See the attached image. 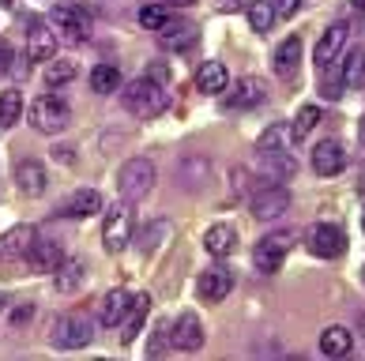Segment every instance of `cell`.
Masks as SVG:
<instances>
[{"label": "cell", "mask_w": 365, "mask_h": 361, "mask_svg": "<svg viewBox=\"0 0 365 361\" xmlns=\"http://www.w3.org/2000/svg\"><path fill=\"white\" fill-rule=\"evenodd\" d=\"M219 8H237V0H222V4Z\"/></svg>", "instance_id": "cell-43"}, {"label": "cell", "mask_w": 365, "mask_h": 361, "mask_svg": "<svg viewBox=\"0 0 365 361\" xmlns=\"http://www.w3.org/2000/svg\"><path fill=\"white\" fill-rule=\"evenodd\" d=\"M358 331H361V335H365V316H358Z\"/></svg>", "instance_id": "cell-44"}, {"label": "cell", "mask_w": 365, "mask_h": 361, "mask_svg": "<svg viewBox=\"0 0 365 361\" xmlns=\"http://www.w3.org/2000/svg\"><path fill=\"white\" fill-rule=\"evenodd\" d=\"M275 19H279V11H275L272 0H252L249 4V26L256 34H267L275 26Z\"/></svg>", "instance_id": "cell-30"}, {"label": "cell", "mask_w": 365, "mask_h": 361, "mask_svg": "<svg viewBox=\"0 0 365 361\" xmlns=\"http://www.w3.org/2000/svg\"><path fill=\"white\" fill-rule=\"evenodd\" d=\"M76 79V61H64V57H53L49 68H46V83L49 87H64Z\"/></svg>", "instance_id": "cell-35"}, {"label": "cell", "mask_w": 365, "mask_h": 361, "mask_svg": "<svg viewBox=\"0 0 365 361\" xmlns=\"http://www.w3.org/2000/svg\"><path fill=\"white\" fill-rule=\"evenodd\" d=\"M49 26L64 42H83L91 34V11L83 4H57L49 11Z\"/></svg>", "instance_id": "cell-7"}, {"label": "cell", "mask_w": 365, "mask_h": 361, "mask_svg": "<svg viewBox=\"0 0 365 361\" xmlns=\"http://www.w3.org/2000/svg\"><path fill=\"white\" fill-rule=\"evenodd\" d=\"M170 4H178V8H188V4H200V0H170Z\"/></svg>", "instance_id": "cell-41"}, {"label": "cell", "mask_w": 365, "mask_h": 361, "mask_svg": "<svg viewBox=\"0 0 365 361\" xmlns=\"http://www.w3.org/2000/svg\"><path fill=\"white\" fill-rule=\"evenodd\" d=\"M196 87L204 90V95H222V90L230 87V72L222 61H207L196 68Z\"/></svg>", "instance_id": "cell-26"}, {"label": "cell", "mask_w": 365, "mask_h": 361, "mask_svg": "<svg viewBox=\"0 0 365 361\" xmlns=\"http://www.w3.org/2000/svg\"><path fill=\"white\" fill-rule=\"evenodd\" d=\"M31 316H34V305L26 301V305H19V309L11 313V324H26V320H31Z\"/></svg>", "instance_id": "cell-38"}, {"label": "cell", "mask_w": 365, "mask_h": 361, "mask_svg": "<svg viewBox=\"0 0 365 361\" xmlns=\"http://www.w3.org/2000/svg\"><path fill=\"white\" fill-rule=\"evenodd\" d=\"M249 211H252V219H260V222H275L290 211V192L282 189V184H264L260 192H252Z\"/></svg>", "instance_id": "cell-9"}, {"label": "cell", "mask_w": 365, "mask_h": 361, "mask_svg": "<svg viewBox=\"0 0 365 361\" xmlns=\"http://www.w3.org/2000/svg\"><path fill=\"white\" fill-rule=\"evenodd\" d=\"M0 309H4V298H0Z\"/></svg>", "instance_id": "cell-45"}, {"label": "cell", "mask_w": 365, "mask_h": 361, "mask_svg": "<svg viewBox=\"0 0 365 361\" xmlns=\"http://www.w3.org/2000/svg\"><path fill=\"white\" fill-rule=\"evenodd\" d=\"M11 68V46L4 42V38H0V75H4Z\"/></svg>", "instance_id": "cell-39"}, {"label": "cell", "mask_w": 365, "mask_h": 361, "mask_svg": "<svg viewBox=\"0 0 365 361\" xmlns=\"http://www.w3.org/2000/svg\"><path fill=\"white\" fill-rule=\"evenodd\" d=\"M346 34H350V26H346V23H331L328 31L320 34V42H317V49H313V61L320 64V68H328V64L339 57V49H343V42H346Z\"/></svg>", "instance_id": "cell-19"}, {"label": "cell", "mask_w": 365, "mask_h": 361, "mask_svg": "<svg viewBox=\"0 0 365 361\" xmlns=\"http://www.w3.org/2000/svg\"><path fill=\"white\" fill-rule=\"evenodd\" d=\"M358 143L365 147V113H361V120H358Z\"/></svg>", "instance_id": "cell-40"}, {"label": "cell", "mask_w": 365, "mask_h": 361, "mask_svg": "<svg viewBox=\"0 0 365 361\" xmlns=\"http://www.w3.org/2000/svg\"><path fill=\"white\" fill-rule=\"evenodd\" d=\"M155 181H158V169H155L151 158H128L117 173V192H120V199H128V204H140V199L155 189Z\"/></svg>", "instance_id": "cell-3"}, {"label": "cell", "mask_w": 365, "mask_h": 361, "mask_svg": "<svg viewBox=\"0 0 365 361\" xmlns=\"http://www.w3.org/2000/svg\"><path fill=\"white\" fill-rule=\"evenodd\" d=\"M343 87H365V49H350L346 61H343Z\"/></svg>", "instance_id": "cell-31"}, {"label": "cell", "mask_w": 365, "mask_h": 361, "mask_svg": "<svg viewBox=\"0 0 365 361\" xmlns=\"http://www.w3.org/2000/svg\"><path fill=\"white\" fill-rule=\"evenodd\" d=\"M94 339V316H87L83 309H72V313H61L49 328V342L61 346V350H79Z\"/></svg>", "instance_id": "cell-2"}, {"label": "cell", "mask_w": 365, "mask_h": 361, "mask_svg": "<svg viewBox=\"0 0 365 361\" xmlns=\"http://www.w3.org/2000/svg\"><path fill=\"white\" fill-rule=\"evenodd\" d=\"M272 64H275V75L290 79L297 72V64H302V38H287V42H279Z\"/></svg>", "instance_id": "cell-27"}, {"label": "cell", "mask_w": 365, "mask_h": 361, "mask_svg": "<svg viewBox=\"0 0 365 361\" xmlns=\"http://www.w3.org/2000/svg\"><path fill=\"white\" fill-rule=\"evenodd\" d=\"M166 19H170V11L162 8V4H143L140 8V26H147V31H158Z\"/></svg>", "instance_id": "cell-36"}, {"label": "cell", "mask_w": 365, "mask_h": 361, "mask_svg": "<svg viewBox=\"0 0 365 361\" xmlns=\"http://www.w3.org/2000/svg\"><path fill=\"white\" fill-rule=\"evenodd\" d=\"M16 184H19V192L31 196V199L42 196V192H46V169H42V162L23 158V162L16 166Z\"/></svg>", "instance_id": "cell-22"}, {"label": "cell", "mask_w": 365, "mask_h": 361, "mask_svg": "<svg viewBox=\"0 0 365 361\" xmlns=\"http://www.w3.org/2000/svg\"><path fill=\"white\" fill-rule=\"evenodd\" d=\"M361 283H365V271H361Z\"/></svg>", "instance_id": "cell-46"}, {"label": "cell", "mask_w": 365, "mask_h": 361, "mask_svg": "<svg viewBox=\"0 0 365 361\" xmlns=\"http://www.w3.org/2000/svg\"><path fill=\"white\" fill-rule=\"evenodd\" d=\"M38 230L34 226H11L8 234H0V263L8 260H26V252H31Z\"/></svg>", "instance_id": "cell-14"}, {"label": "cell", "mask_w": 365, "mask_h": 361, "mask_svg": "<svg viewBox=\"0 0 365 361\" xmlns=\"http://www.w3.org/2000/svg\"><path fill=\"white\" fill-rule=\"evenodd\" d=\"M128 305H132V293L125 286L110 290L98 301V324L102 328H120V324H125V316H128Z\"/></svg>", "instance_id": "cell-16"}, {"label": "cell", "mask_w": 365, "mask_h": 361, "mask_svg": "<svg viewBox=\"0 0 365 361\" xmlns=\"http://www.w3.org/2000/svg\"><path fill=\"white\" fill-rule=\"evenodd\" d=\"M132 230H136V222H132V204L120 199V204H113L110 211H106V219H102V245H106V252L125 248L132 241Z\"/></svg>", "instance_id": "cell-6"}, {"label": "cell", "mask_w": 365, "mask_h": 361, "mask_svg": "<svg viewBox=\"0 0 365 361\" xmlns=\"http://www.w3.org/2000/svg\"><path fill=\"white\" fill-rule=\"evenodd\" d=\"M64 260V248H61V241H42V237H34V245L31 252H26V263L34 267V271H42V275H53L57 271V263Z\"/></svg>", "instance_id": "cell-18"}, {"label": "cell", "mask_w": 365, "mask_h": 361, "mask_svg": "<svg viewBox=\"0 0 365 361\" xmlns=\"http://www.w3.org/2000/svg\"><path fill=\"white\" fill-rule=\"evenodd\" d=\"M230 290H234V275H230V267H222V263L207 267V271L196 278V293H200V301H207V305H219L222 298H230Z\"/></svg>", "instance_id": "cell-11"}, {"label": "cell", "mask_w": 365, "mask_h": 361, "mask_svg": "<svg viewBox=\"0 0 365 361\" xmlns=\"http://www.w3.org/2000/svg\"><path fill=\"white\" fill-rule=\"evenodd\" d=\"M151 293H132V305H128V316H125V342H136L140 339V331L147 324V313H151Z\"/></svg>", "instance_id": "cell-25"}, {"label": "cell", "mask_w": 365, "mask_h": 361, "mask_svg": "<svg viewBox=\"0 0 365 361\" xmlns=\"http://www.w3.org/2000/svg\"><path fill=\"white\" fill-rule=\"evenodd\" d=\"M350 4H354V11H365V0H350Z\"/></svg>", "instance_id": "cell-42"}, {"label": "cell", "mask_w": 365, "mask_h": 361, "mask_svg": "<svg viewBox=\"0 0 365 361\" xmlns=\"http://www.w3.org/2000/svg\"><path fill=\"white\" fill-rule=\"evenodd\" d=\"M26 113H31L34 132H46V136H53V132H64V128H68V120H72V110H68V102H64L61 95L34 98Z\"/></svg>", "instance_id": "cell-5"}, {"label": "cell", "mask_w": 365, "mask_h": 361, "mask_svg": "<svg viewBox=\"0 0 365 361\" xmlns=\"http://www.w3.org/2000/svg\"><path fill=\"white\" fill-rule=\"evenodd\" d=\"M294 241H297V234H294V230L264 234L260 241H256V248H252V263H256V271L275 275L279 267H282V260H287V252L294 248Z\"/></svg>", "instance_id": "cell-4"}, {"label": "cell", "mask_w": 365, "mask_h": 361, "mask_svg": "<svg viewBox=\"0 0 365 361\" xmlns=\"http://www.w3.org/2000/svg\"><path fill=\"white\" fill-rule=\"evenodd\" d=\"M294 132H290V125H272L264 132L260 140H256V155H264V151H294Z\"/></svg>", "instance_id": "cell-28"}, {"label": "cell", "mask_w": 365, "mask_h": 361, "mask_svg": "<svg viewBox=\"0 0 365 361\" xmlns=\"http://www.w3.org/2000/svg\"><path fill=\"white\" fill-rule=\"evenodd\" d=\"M57 57V31L46 23H31V31H26V61H34V64H46Z\"/></svg>", "instance_id": "cell-12"}, {"label": "cell", "mask_w": 365, "mask_h": 361, "mask_svg": "<svg viewBox=\"0 0 365 361\" xmlns=\"http://www.w3.org/2000/svg\"><path fill=\"white\" fill-rule=\"evenodd\" d=\"M305 245H309V252H313V256H320V260H339L343 252H346V234H343L335 222H317L313 230H309Z\"/></svg>", "instance_id": "cell-8"}, {"label": "cell", "mask_w": 365, "mask_h": 361, "mask_svg": "<svg viewBox=\"0 0 365 361\" xmlns=\"http://www.w3.org/2000/svg\"><path fill=\"white\" fill-rule=\"evenodd\" d=\"M117 87H120L117 64H98V68H91V90L94 95H117Z\"/></svg>", "instance_id": "cell-29"}, {"label": "cell", "mask_w": 365, "mask_h": 361, "mask_svg": "<svg viewBox=\"0 0 365 361\" xmlns=\"http://www.w3.org/2000/svg\"><path fill=\"white\" fill-rule=\"evenodd\" d=\"M260 162L267 166V173H275L279 181L294 177V155H290V151H264Z\"/></svg>", "instance_id": "cell-34"}, {"label": "cell", "mask_w": 365, "mask_h": 361, "mask_svg": "<svg viewBox=\"0 0 365 361\" xmlns=\"http://www.w3.org/2000/svg\"><path fill=\"white\" fill-rule=\"evenodd\" d=\"M120 102H125V110H128L132 117L151 120V117H158V113L170 105V95H166V87H162L158 79L140 75V79H132V83H125V90H120Z\"/></svg>", "instance_id": "cell-1"}, {"label": "cell", "mask_w": 365, "mask_h": 361, "mask_svg": "<svg viewBox=\"0 0 365 361\" xmlns=\"http://www.w3.org/2000/svg\"><path fill=\"white\" fill-rule=\"evenodd\" d=\"M19 117H23V95L16 87H8L4 95H0V128L19 125Z\"/></svg>", "instance_id": "cell-32"}, {"label": "cell", "mask_w": 365, "mask_h": 361, "mask_svg": "<svg viewBox=\"0 0 365 361\" xmlns=\"http://www.w3.org/2000/svg\"><path fill=\"white\" fill-rule=\"evenodd\" d=\"M204 248H207V256H215V260H226L230 252L237 248V230H234V226H226V222L211 226V230L204 234Z\"/></svg>", "instance_id": "cell-24"}, {"label": "cell", "mask_w": 365, "mask_h": 361, "mask_svg": "<svg viewBox=\"0 0 365 361\" xmlns=\"http://www.w3.org/2000/svg\"><path fill=\"white\" fill-rule=\"evenodd\" d=\"M98 211H102V196L94 189H79L57 207V215L61 219H87V215H98Z\"/></svg>", "instance_id": "cell-20"}, {"label": "cell", "mask_w": 365, "mask_h": 361, "mask_svg": "<svg viewBox=\"0 0 365 361\" xmlns=\"http://www.w3.org/2000/svg\"><path fill=\"white\" fill-rule=\"evenodd\" d=\"M350 350H354V335H350V328L331 324V328L320 331V354L324 357H346Z\"/></svg>", "instance_id": "cell-23"}, {"label": "cell", "mask_w": 365, "mask_h": 361, "mask_svg": "<svg viewBox=\"0 0 365 361\" xmlns=\"http://www.w3.org/2000/svg\"><path fill=\"white\" fill-rule=\"evenodd\" d=\"M313 169L320 173V177H335V173L346 169V147L339 140H324L317 143L313 151Z\"/></svg>", "instance_id": "cell-15"}, {"label": "cell", "mask_w": 365, "mask_h": 361, "mask_svg": "<svg viewBox=\"0 0 365 361\" xmlns=\"http://www.w3.org/2000/svg\"><path fill=\"white\" fill-rule=\"evenodd\" d=\"M158 42H162V49H173V53H185V49H192L196 46V38H200V26L192 23V19H166L158 26Z\"/></svg>", "instance_id": "cell-10"}, {"label": "cell", "mask_w": 365, "mask_h": 361, "mask_svg": "<svg viewBox=\"0 0 365 361\" xmlns=\"http://www.w3.org/2000/svg\"><path fill=\"white\" fill-rule=\"evenodd\" d=\"M267 95V83L264 79H256V75H245V79H237L234 90L226 95V105L230 110H252V105H260Z\"/></svg>", "instance_id": "cell-17"}, {"label": "cell", "mask_w": 365, "mask_h": 361, "mask_svg": "<svg viewBox=\"0 0 365 361\" xmlns=\"http://www.w3.org/2000/svg\"><path fill=\"white\" fill-rule=\"evenodd\" d=\"M87 283V263L76 260V256H64L57 263V271H53V286H57V293H72Z\"/></svg>", "instance_id": "cell-21"}, {"label": "cell", "mask_w": 365, "mask_h": 361, "mask_svg": "<svg viewBox=\"0 0 365 361\" xmlns=\"http://www.w3.org/2000/svg\"><path fill=\"white\" fill-rule=\"evenodd\" d=\"M272 4H275L279 16H294V11L302 8V0H272Z\"/></svg>", "instance_id": "cell-37"}, {"label": "cell", "mask_w": 365, "mask_h": 361, "mask_svg": "<svg viewBox=\"0 0 365 361\" xmlns=\"http://www.w3.org/2000/svg\"><path fill=\"white\" fill-rule=\"evenodd\" d=\"M320 120H324V110H320V105H302V110H297V117H294V125H290L294 140H305L309 132L320 125Z\"/></svg>", "instance_id": "cell-33"}, {"label": "cell", "mask_w": 365, "mask_h": 361, "mask_svg": "<svg viewBox=\"0 0 365 361\" xmlns=\"http://www.w3.org/2000/svg\"><path fill=\"white\" fill-rule=\"evenodd\" d=\"M170 342L178 346V350L196 354L200 346H204V324H200V316L196 313H181L178 320H173V328H170Z\"/></svg>", "instance_id": "cell-13"}]
</instances>
